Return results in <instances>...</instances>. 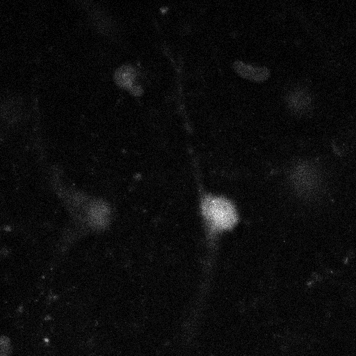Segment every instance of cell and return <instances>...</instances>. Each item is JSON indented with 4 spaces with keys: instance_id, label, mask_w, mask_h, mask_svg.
Listing matches in <instances>:
<instances>
[{
    "instance_id": "obj_1",
    "label": "cell",
    "mask_w": 356,
    "mask_h": 356,
    "mask_svg": "<svg viewBox=\"0 0 356 356\" xmlns=\"http://www.w3.org/2000/svg\"><path fill=\"white\" fill-rule=\"evenodd\" d=\"M198 213L209 257L216 252L218 241L234 231L241 221L238 204L227 195L209 191L198 185Z\"/></svg>"
}]
</instances>
